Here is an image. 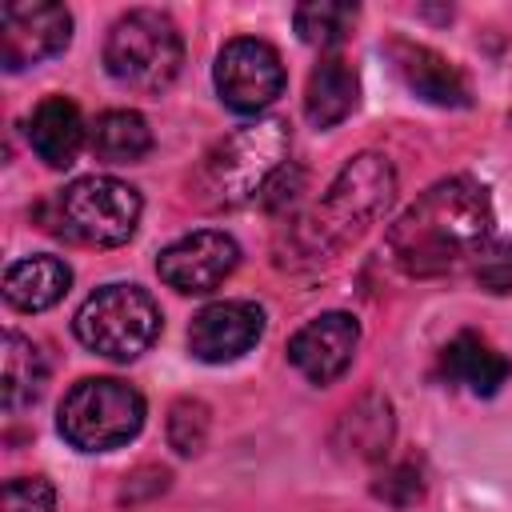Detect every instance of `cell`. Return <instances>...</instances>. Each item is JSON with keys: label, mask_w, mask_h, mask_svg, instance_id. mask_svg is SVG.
Listing matches in <instances>:
<instances>
[{"label": "cell", "mask_w": 512, "mask_h": 512, "mask_svg": "<svg viewBox=\"0 0 512 512\" xmlns=\"http://www.w3.org/2000/svg\"><path fill=\"white\" fill-rule=\"evenodd\" d=\"M56 428L80 452L120 448L144 428V396L116 376H84L60 400Z\"/></svg>", "instance_id": "obj_6"}, {"label": "cell", "mask_w": 512, "mask_h": 512, "mask_svg": "<svg viewBox=\"0 0 512 512\" xmlns=\"http://www.w3.org/2000/svg\"><path fill=\"white\" fill-rule=\"evenodd\" d=\"M216 92L232 112H264L280 92H284V60L268 40L256 36H236L220 48L216 56Z\"/></svg>", "instance_id": "obj_8"}, {"label": "cell", "mask_w": 512, "mask_h": 512, "mask_svg": "<svg viewBox=\"0 0 512 512\" xmlns=\"http://www.w3.org/2000/svg\"><path fill=\"white\" fill-rule=\"evenodd\" d=\"M72 40V12L56 0H16L0 8V64L4 72L52 60Z\"/></svg>", "instance_id": "obj_9"}, {"label": "cell", "mask_w": 512, "mask_h": 512, "mask_svg": "<svg viewBox=\"0 0 512 512\" xmlns=\"http://www.w3.org/2000/svg\"><path fill=\"white\" fill-rule=\"evenodd\" d=\"M476 280L488 292H512V240L484 244L476 256Z\"/></svg>", "instance_id": "obj_24"}, {"label": "cell", "mask_w": 512, "mask_h": 512, "mask_svg": "<svg viewBox=\"0 0 512 512\" xmlns=\"http://www.w3.org/2000/svg\"><path fill=\"white\" fill-rule=\"evenodd\" d=\"M392 196H396V172L384 156L364 152V156L348 160L340 168V176L332 180L328 196L316 204V212L300 228L304 256L316 260V256L340 252L348 240H356L372 220H380L388 212Z\"/></svg>", "instance_id": "obj_3"}, {"label": "cell", "mask_w": 512, "mask_h": 512, "mask_svg": "<svg viewBox=\"0 0 512 512\" xmlns=\"http://www.w3.org/2000/svg\"><path fill=\"white\" fill-rule=\"evenodd\" d=\"M360 96V80L352 72V64L344 56H324L304 88V116L312 120V128H336L344 116H352Z\"/></svg>", "instance_id": "obj_17"}, {"label": "cell", "mask_w": 512, "mask_h": 512, "mask_svg": "<svg viewBox=\"0 0 512 512\" xmlns=\"http://www.w3.org/2000/svg\"><path fill=\"white\" fill-rule=\"evenodd\" d=\"M208 440V408L200 400H176L168 416V444L180 456H196Z\"/></svg>", "instance_id": "obj_22"}, {"label": "cell", "mask_w": 512, "mask_h": 512, "mask_svg": "<svg viewBox=\"0 0 512 512\" xmlns=\"http://www.w3.org/2000/svg\"><path fill=\"white\" fill-rule=\"evenodd\" d=\"M140 192L116 176H80L44 208V228L80 248H116L140 224Z\"/></svg>", "instance_id": "obj_4"}, {"label": "cell", "mask_w": 512, "mask_h": 512, "mask_svg": "<svg viewBox=\"0 0 512 512\" xmlns=\"http://www.w3.org/2000/svg\"><path fill=\"white\" fill-rule=\"evenodd\" d=\"M388 56H392L400 80H404L420 100H428V104H436V108H468V104H472V88H468L464 72H460L448 56L432 52L428 44L392 40V44H388Z\"/></svg>", "instance_id": "obj_13"}, {"label": "cell", "mask_w": 512, "mask_h": 512, "mask_svg": "<svg viewBox=\"0 0 512 512\" xmlns=\"http://www.w3.org/2000/svg\"><path fill=\"white\" fill-rule=\"evenodd\" d=\"M440 372H444L448 384H460V388H468V392H476V396H492V392L508 380L512 364H508L488 340H480L476 332H460V336H452V340L444 344V352H440Z\"/></svg>", "instance_id": "obj_16"}, {"label": "cell", "mask_w": 512, "mask_h": 512, "mask_svg": "<svg viewBox=\"0 0 512 512\" xmlns=\"http://www.w3.org/2000/svg\"><path fill=\"white\" fill-rule=\"evenodd\" d=\"M72 332L88 352L128 364L160 336V308L140 284H104L76 308Z\"/></svg>", "instance_id": "obj_7"}, {"label": "cell", "mask_w": 512, "mask_h": 512, "mask_svg": "<svg viewBox=\"0 0 512 512\" xmlns=\"http://www.w3.org/2000/svg\"><path fill=\"white\" fill-rule=\"evenodd\" d=\"M48 384V360L40 344H32L20 332H4V352H0V400L4 412H24L40 400Z\"/></svg>", "instance_id": "obj_18"}, {"label": "cell", "mask_w": 512, "mask_h": 512, "mask_svg": "<svg viewBox=\"0 0 512 512\" xmlns=\"http://www.w3.org/2000/svg\"><path fill=\"white\" fill-rule=\"evenodd\" d=\"M184 64V40L172 16L156 8L124 12L104 40V68L132 92H164Z\"/></svg>", "instance_id": "obj_5"}, {"label": "cell", "mask_w": 512, "mask_h": 512, "mask_svg": "<svg viewBox=\"0 0 512 512\" xmlns=\"http://www.w3.org/2000/svg\"><path fill=\"white\" fill-rule=\"evenodd\" d=\"M296 32L304 44L312 48H336L352 24H356V4H340V0H308L296 8Z\"/></svg>", "instance_id": "obj_20"}, {"label": "cell", "mask_w": 512, "mask_h": 512, "mask_svg": "<svg viewBox=\"0 0 512 512\" xmlns=\"http://www.w3.org/2000/svg\"><path fill=\"white\" fill-rule=\"evenodd\" d=\"M56 488L44 476H16L0 492V512H52Z\"/></svg>", "instance_id": "obj_23"}, {"label": "cell", "mask_w": 512, "mask_h": 512, "mask_svg": "<svg viewBox=\"0 0 512 512\" xmlns=\"http://www.w3.org/2000/svg\"><path fill=\"white\" fill-rule=\"evenodd\" d=\"M68 284H72V268L60 256L40 252V256H24V260L8 264V272H4V300L16 312H44V308L64 300Z\"/></svg>", "instance_id": "obj_15"}, {"label": "cell", "mask_w": 512, "mask_h": 512, "mask_svg": "<svg viewBox=\"0 0 512 512\" xmlns=\"http://www.w3.org/2000/svg\"><path fill=\"white\" fill-rule=\"evenodd\" d=\"M360 344V324L348 312H320L288 340V360L308 384H332L348 372Z\"/></svg>", "instance_id": "obj_12"}, {"label": "cell", "mask_w": 512, "mask_h": 512, "mask_svg": "<svg viewBox=\"0 0 512 512\" xmlns=\"http://www.w3.org/2000/svg\"><path fill=\"white\" fill-rule=\"evenodd\" d=\"M28 144L48 168L76 164L84 148V116L68 96H44L28 116Z\"/></svg>", "instance_id": "obj_14"}, {"label": "cell", "mask_w": 512, "mask_h": 512, "mask_svg": "<svg viewBox=\"0 0 512 512\" xmlns=\"http://www.w3.org/2000/svg\"><path fill=\"white\" fill-rule=\"evenodd\" d=\"M264 336V308L256 300H216L188 324V348L204 364H228L256 348Z\"/></svg>", "instance_id": "obj_11"}, {"label": "cell", "mask_w": 512, "mask_h": 512, "mask_svg": "<svg viewBox=\"0 0 512 512\" xmlns=\"http://www.w3.org/2000/svg\"><path fill=\"white\" fill-rule=\"evenodd\" d=\"M492 232V200L472 176L436 180L388 228V256L408 276H444L480 256Z\"/></svg>", "instance_id": "obj_1"}, {"label": "cell", "mask_w": 512, "mask_h": 512, "mask_svg": "<svg viewBox=\"0 0 512 512\" xmlns=\"http://www.w3.org/2000/svg\"><path fill=\"white\" fill-rule=\"evenodd\" d=\"M288 144H292L288 124L276 120V116L240 124L236 132H228L224 140H216L204 152L200 168L188 180L192 200L200 208L220 212V208H240L256 196H264L268 184L284 168Z\"/></svg>", "instance_id": "obj_2"}, {"label": "cell", "mask_w": 512, "mask_h": 512, "mask_svg": "<svg viewBox=\"0 0 512 512\" xmlns=\"http://www.w3.org/2000/svg\"><path fill=\"white\" fill-rule=\"evenodd\" d=\"M88 144H92L96 160H104V164H136L152 152V128L140 112L112 108V112L96 116V124L88 132Z\"/></svg>", "instance_id": "obj_19"}, {"label": "cell", "mask_w": 512, "mask_h": 512, "mask_svg": "<svg viewBox=\"0 0 512 512\" xmlns=\"http://www.w3.org/2000/svg\"><path fill=\"white\" fill-rule=\"evenodd\" d=\"M344 432L356 456H380L392 440V404L380 396H364L356 408L344 412Z\"/></svg>", "instance_id": "obj_21"}, {"label": "cell", "mask_w": 512, "mask_h": 512, "mask_svg": "<svg viewBox=\"0 0 512 512\" xmlns=\"http://www.w3.org/2000/svg\"><path fill=\"white\" fill-rule=\"evenodd\" d=\"M240 264V244L228 236V232H216V228H200V232H188L180 236L176 244H168L160 256H156V272L168 288L176 292H212L220 288Z\"/></svg>", "instance_id": "obj_10"}]
</instances>
